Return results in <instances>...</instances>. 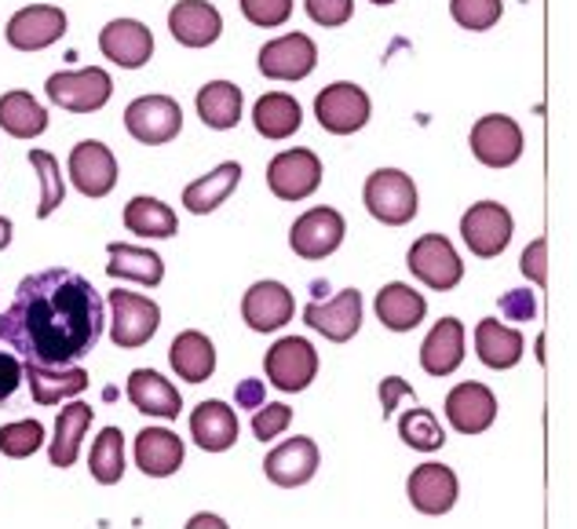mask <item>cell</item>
<instances>
[{"instance_id":"14","label":"cell","mask_w":577,"mask_h":529,"mask_svg":"<svg viewBox=\"0 0 577 529\" xmlns=\"http://www.w3.org/2000/svg\"><path fill=\"white\" fill-rule=\"evenodd\" d=\"M304 321L315 332H322L333 343H347L352 336L363 329V293L358 288H344L333 299H315L304 307Z\"/></svg>"},{"instance_id":"25","label":"cell","mask_w":577,"mask_h":529,"mask_svg":"<svg viewBox=\"0 0 577 529\" xmlns=\"http://www.w3.org/2000/svg\"><path fill=\"white\" fill-rule=\"evenodd\" d=\"M128 402L147 416H161V420H176L179 409H183V399L179 391L168 383L161 372L154 369H136L128 377Z\"/></svg>"},{"instance_id":"44","label":"cell","mask_w":577,"mask_h":529,"mask_svg":"<svg viewBox=\"0 0 577 529\" xmlns=\"http://www.w3.org/2000/svg\"><path fill=\"white\" fill-rule=\"evenodd\" d=\"M288 424H293V409L288 405H282V402L260 405L256 416H252V435H256L260 442H271V438H279Z\"/></svg>"},{"instance_id":"33","label":"cell","mask_w":577,"mask_h":529,"mask_svg":"<svg viewBox=\"0 0 577 529\" xmlns=\"http://www.w3.org/2000/svg\"><path fill=\"white\" fill-rule=\"evenodd\" d=\"M252 121H256V131L263 139H288L300 125H304V110H300V103L293 95L267 92L263 99H256V106H252Z\"/></svg>"},{"instance_id":"27","label":"cell","mask_w":577,"mask_h":529,"mask_svg":"<svg viewBox=\"0 0 577 529\" xmlns=\"http://www.w3.org/2000/svg\"><path fill=\"white\" fill-rule=\"evenodd\" d=\"M22 377L30 383V394L38 405H59L63 399H74L88 388V372L81 366L48 369V366H22Z\"/></svg>"},{"instance_id":"43","label":"cell","mask_w":577,"mask_h":529,"mask_svg":"<svg viewBox=\"0 0 577 529\" xmlns=\"http://www.w3.org/2000/svg\"><path fill=\"white\" fill-rule=\"evenodd\" d=\"M242 15L260 30H274L293 15V0H242Z\"/></svg>"},{"instance_id":"32","label":"cell","mask_w":577,"mask_h":529,"mask_svg":"<svg viewBox=\"0 0 577 529\" xmlns=\"http://www.w3.org/2000/svg\"><path fill=\"white\" fill-rule=\"evenodd\" d=\"M523 332L501 326L497 318H486L475 326V351L490 369H512L523 358Z\"/></svg>"},{"instance_id":"34","label":"cell","mask_w":577,"mask_h":529,"mask_svg":"<svg viewBox=\"0 0 577 529\" xmlns=\"http://www.w3.org/2000/svg\"><path fill=\"white\" fill-rule=\"evenodd\" d=\"M92 405L84 402H70L63 413L55 416V442L48 446V461L55 467H74L77 453H81V438L92 424Z\"/></svg>"},{"instance_id":"15","label":"cell","mask_w":577,"mask_h":529,"mask_svg":"<svg viewBox=\"0 0 577 529\" xmlns=\"http://www.w3.org/2000/svg\"><path fill=\"white\" fill-rule=\"evenodd\" d=\"M70 179L84 198H106L117 187V161L106 142L84 139L70 150Z\"/></svg>"},{"instance_id":"40","label":"cell","mask_w":577,"mask_h":529,"mask_svg":"<svg viewBox=\"0 0 577 529\" xmlns=\"http://www.w3.org/2000/svg\"><path fill=\"white\" fill-rule=\"evenodd\" d=\"M30 165L33 172L41 176V204H38V215L48 220L59 204L66 198V187H63V172H59V161L52 158L48 150H30Z\"/></svg>"},{"instance_id":"37","label":"cell","mask_w":577,"mask_h":529,"mask_svg":"<svg viewBox=\"0 0 577 529\" xmlns=\"http://www.w3.org/2000/svg\"><path fill=\"white\" fill-rule=\"evenodd\" d=\"M125 226L136 237H176L179 220L165 201L139 194L125 204Z\"/></svg>"},{"instance_id":"42","label":"cell","mask_w":577,"mask_h":529,"mask_svg":"<svg viewBox=\"0 0 577 529\" xmlns=\"http://www.w3.org/2000/svg\"><path fill=\"white\" fill-rule=\"evenodd\" d=\"M501 11L504 4L501 0H450V15L457 27H464V30H494L497 22H501Z\"/></svg>"},{"instance_id":"38","label":"cell","mask_w":577,"mask_h":529,"mask_svg":"<svg viewBox=\"0 0 577 529\" xmlns=\"http://www.w3.org/2000/svg\"><path fill=\"white\" fill-rule=\"evenodd\" d=\"M88 472L99 486L122 483V475H125V435H122V427H103L99 431V438L92 442Z\"/></svg>"},{"instance_id":"49","label":"cell","mask_w":577,"mask_h":529,"mask_svg":"<svg viewBox=\"0 0 577 529\" xmlns=\"http://www.w3.org/2000/svg\"><path fill=\"white\" fill-rule=\"evenodd\" d=\"M402 394H413V388L406 380H399V377H388L380 383V402H384V416L388 413H395V402L402 399Z\"/></svg>"},{"instance_id":"22","label":"cell","mask_w":577,"mask_h":529,"mask_svg":"<svg viewBox=\"0 0 577 529\" xmlns=\"http://www.w3.org/2000/svg\"><path fill=\"white\" fill-rule=\"evenodd\" d=\"M406 493H410V504L420 515H447L457 504V475L447 464H420L413 467L410 483H406Z\"/></svg>"},{"instance_id":"6","label":"cell","mask_w":577,"mask_h":529,"mask_svg":"<svg viewBox=\"0 0 577 529\" xmlns=\"http://www.w3.org/2000/svg\"><path fill=\"white\" fill-rule=\"evenodd\" d=\"M512 212L497 201H475L472 209L461 215V237L464 245L472 248V256L479 260H494L501 256L512 242Z\"/></svg>"},{"instance_id":"39","label":"cell","mask_w":577,"mask_h":529,"mask_svg":"<svg viewBox=\"0 0 577 529\" xmlns=\"http://www.w3.org/2000/svg\"><path fill=\"white\" fill-rule=\"evenodd\" d=\"M399 435L410 449H420V453H436L447 446V431H442V424L436 420V413L424 405L410 409V413H402L399 420Z\"/></svg>"},{"instance_id":"2","label":"cell","mask_w":577,"mask_h":529,"mask_svg":"<svg viewBox=\"0 0 577 529\" xmlns=\"http://www.w3.org/2000/svg\"><path fill=\"white\" fill-rule=\"evenodd\" d=\"M363 201L373 220L388 226H406L417 215V187L399 168H377V172L366 179Z\"/></svg>"},{"instance_id":"19","label":"cell","mask_w":577,"mask_h":529,"mask_svg":"<svg viewBox=\"0 0 577 529\" xmlns=\"http://www.w3.org/2000/svg\"><path fill=\"white\" fill-rule=\"evenodd\" d=\"M296 315V304H293V293L282 285V282H256L245 293L242 299V318L249 329L256 332H274L288 326Z\"/></svg>"},{"instance_id":"31","label":"cell","mask_w":577,"mask_h":529,"mask_svg":"<svg viewBox=\"0 0 577 529\" xmlns=\"http://www.w3.org/2000/svg\"><path fill=\"white\" fill-rule=\"evenodd\" d=\"M106 256H111V263H106V274L117 282H139V285H161L165 278V263L154 248H136V245H106Z\"/></svg>"},{"instance_id":"5","label":"cell","mask_w":577,"mask_h":529,"mask_svg":"<svg viewBox=\"0 0 577 529\" xmlns=\"http://www.w3.org/2000/svg\"><path fill=\"white\" fill-rule=\"evenodd\" d=\"M406 267L413 271V278H420L428 288H436V293H450V288H457L464 278V263L450 245V237L442 234L417 237L413 248L406 252Z\"/></svg>"},{"instance_id":"50","label":"cell","mask_w":577,"mask_h":529,"mask_svg":"<svg viewBox=\"0 0 577 529\" xmlns=\"http://www.w3.org/2000/svg\"><path fill=\"white\" fill-rule=\"evenodd\" d=\"M238 405H242V409H260L263 405V383L260 380H242V383H238Z\"/></svg>"},{"instance_id":"53","label":"cell","mask_w":577,"mask_h":529,"mask_svg":"<svg viewBox=\"0 0 577 529\" xmlns=\"http://www.w3.org/2000/svg\"><path fill=\"white\" fill-rule=\"evenodd\" d=\"M369 4H380V8H388V4H395V0H369Z\"/></svg>"},{"instance_id":"10","label":"cell","mask_w":577,"mask_h":529,"mask_svg":"<svg viewBox=\"0 0 577 529\" xmlns=\"http://www.w3.org/2000/svg\"><path fill=\"white\" fill-rule=\"evenodd\" d=\"M322 183V161L315 150H282L267 165V187L279 201H304Z\"/></svg>"},{"instance_id":"17","label":"cell","mask_w":577,"mask_h":529,"mask_svg":"<svg viewBox=\"0 0 577 529\" xmlns=\"http://www.w3.org/2000/svg\"><path fill=\"white\" fill-rule=\"evenodd\" d=\"M447 416L461 435H483V431L497 420L494 391L479 380L457 383V388L447 394Z\"/></svg>"},{"instance_id":"47","label":"cell","mask_w":577,"mask_h":529,"mask_svg":"<svg viewBox=\"0 0 577 529\" xmlns=\"http://www.w3.org/2000/svg\"><path fill=\"white\" fill-rule=\"evenodd\" d=\"M501 315L508 321H531L537 315V299L531 288H512L508 296H501Z\"/></svg>"},{"instance_id":"4","label":"cell","mask_w":577,"mask_h":529,"mask_svg":"<svg viewBox=\"0 0 577 529\" xmlns=\"http://www.w3.org/2000/svg\"><path fill=\"white\" fill-rule=\"evenodd\" d=\"M125 128L143 147H165V142H172L179 136V128H183V110H179V103L168 99V95H139V99L128 103Z\"/></svg>"},{"instance_id":"24","label":"cell","mask_w":577,"mask_h":529,"mask_svg":"<svg viewBox=\"0 0 577 529\" xmlns=\"http://www.w3.org/2000/svg\"><path fill=\"white\" fill-rule=\"evenodd\" d=\"M464 362V326L457 318H439L420 343V366L431 377H450Z\"/></svg>"},{"instance_id":"26","label":"cell","mask_w":577,"mask_h":529,"mask_svg":"<svg viewBox=\"0 0 577 529\" xmlns=\"http://www.w3.org/2000/svg\"><path fill=\"white\" fill-rule=\"evenodd\" d=\"M136 464L143 475L150 478H168L179 472V464H183V442L179 435H172L168 427H147L139 431L136 438Z\"/></svg>"},{"instance_id":"23","label":"cell","mask_w":577,"mask_h":529,"mask_svg":"<svg viewBox=\"0 0 577 529\" xmlns=\"http://www.w3.org/2000/svg\"><path fill=\"white\" fill-rule=\"evenodd\" d=\"M238 413L227 402H201L190 413V438L206 453H227L238 442Z\"/></svg>"},{"instance_id":"16","label":"cell","mask_w":577,"mask_h":529,"mask_svg":"<svg viewBox=\"0 0 577 529\" xmlns=\"http://www.w3.org/2000/svg\"><path fill=\"white\" fill-rule=\"evenodd\" d=\"M66 33V11L52 4H33L22 8L8 19L4 38L19 52H41V47L55 44Z\"/></svg>"},{"instance_id":"48","label":"cell","mask_w":577,"mask_h":529,"mask_svg":"<svg viewBox=\"0 0 577 529\" xmlns=\"http://www.w3.org/2000/svg\"><path fill=\"white\" fill-rule=\"evenodd\" d=\"M19 380H22V366H19V358L15 355H4L0 351V402L11 399L19 388Z\"/></svg>"},{"instance_id":"28","label":"cell","mask_w":577,"mask_h":529,"mask_svg":"<svg viewBox=\"0 0 577 529\" xmlns=\"http://www.w3.org/2000/svg\"><path fill=\"white\" fill-rule=\"evenodd\" d=\"M168 362L179 372L183 383H206L216 372V347L206 332L187 329L172 340V351H168Z\"/></svg>"},{"instance_id":"52","label":"cell","mask_w":577,"mask_h":529,"mask_svg":"<svg viewBox=\"0 0 577 529\" xmlns=\"http://www.w3.org/2000/svg\"><path fill=\"white\" fill-rule=\"evenodd\" d=\"M8 245H11V220L0 215V248H8Z\"/></svg>"},{"instance_id":"46","label":"cell","mask_w":577,"mask_h":529,"mask_svg":"<svg viewBox=\"0 0 577 529\" xmlns=\"http://www.w3.org/2000/svg\"><path fill=\"white\" fill-rule=\"evenodd\" d=\"M523 274L531 278L537 288L548 285V242L545 237H534L523 252Z\"/></svg>"},{"instance_id":"9","label":"cell","mask_w":577,"mask_h":529,"mask_svg":"<svg viewBox=\"0 0 577 529\" xmlns=\"http://www.w3.org/2000/svg\"><path fill=\"white\" fill-rule=\"evenodd\" d=\"M344 234H347L344 215L329 209V204H322V209H311L293 223V231H288V245H293L300 260L315 263V260L333 256V252L340 248Z\"/></svg>"},{"instance_id":"21","label":"cell","mask_w":577,"mask_h":529,"mask_svg":"<svg viewBox=\"0 0 577 529\" xmlns=\"http://www.w3.org/2000/svg\"><path fill=\"white\" fill-rule=\"evenodd\" d=\"M168 33L183 47H209L220 41L223 15L209 0H179L168 11Z\"/></svg>"},{"instance_id":"12","label":"cell","mask_w":577,"mask_h":529,"mask_svg":"<svg viewBox=\"0 0 577 529\" xmlns=\"http://www.w3.org/2000/svg\"><path fill=\"white\" fill-rule=\"evenodd\" d=\"M318 66V47L307 33H285L260 47V74L271 81H304Z\"/></svg>"},{"instance_id":"7","label":"cell","mask_w":577,"mask_h":529,"mask_svg":"<svg viewBox=\"0 0 577 529\" xmlns=\"http://www.w3.org/2000/svg\"><path fill=\"white\" fill-rule=\"evenodd\" d=\"M369 95L352 81H336L329 88L315 95V117L318 125L333 131V136H355L358 128L369 121Z\"/></svg>"},{"instance_id":"3","label":"cell","mask_w":577,"mask_h":529,"mask_svg":"<svg viewBox=\"0 0 577 529\" xmlns=\"http://www.w3.org/2000/svg\"><path fill=\"white\" fill-rule=\"evenodd\" d=\"M48 99L55 106H63L70 114H92L103 110L114 95V81L99 66H84V70H63V74H52L44 84Z\"/></svg>"},{"instance_id":"51","label":"cell","mask_w":577,"mask_h":529,"mask_svg":"<svg viewBox=\"0 0 577 529\" xmlns=\"http://www.w3.org/2000/svg\"><path fill=\"white\" fill-rule=\"evenodd\" d=\"M187 529H231L227 526L220 515H209V511H201V515H195V519L187 522Z\"/></svg>"},{"instance_id":"11","label":"cell","mask_w":577,"mask_h":529,"mask_svg":"<svg viewBox=\"0 0 577 529\" xmlns=\"http://www.w3.org/2000/svg\"><path fill=\"white\" fill-rule=\"evenodd\" d=\"M263 369H267V380L279 391H304L318 372V351L304 336H285L267 351Z\"/></svg>"},{"instance_id":"35","label":"cell","mask_w":577,"mask_h":529,"mask_svg":"<svg viewBox=\"0 0 577 529\" xmlns=\"http://www.w3.org/2000/svg\"><path fill=\"white\" fill-rule=\"evenodd\" d=\"M198 117L216 131H227L242 121V88L231 81H209L198 92Z\"/></svg>"},{"instance_id":"41","label":"cell","mask_w":577,"mask_h":529,"mask_svg":"<svg viewBox=\"0 0 577 529\" xmlns=\"http://www.w3.org/2000/svg\"><path fill=\"white\" fill-rule=\"evenodd\" d=\"M44 446V427L41 420H19V424L0 427V453L11 461H27Z\"/></svg>"},{"instance_id":"30","label":"cell","mask_w":577,"mask_h":529,"mask_svg":"<svg viewBox=\"0 0 577 529\" xmlns=\"http://www.w3.org/2000/svg\"><path fill=\"white\" fill-rule=\"evenodd\" d=\"M238 179H242V165H238V161L216 165L209 176L195 179V183H190V187L183 190V209H190L195 215L216 212V209H220V204L238 190Z\"/></svg>"},{"instance_id":"8","label":"cell","mask_w":577,"mask_h":529,"mask_svg":"<svg viewBox=\"0 0 577 529\" xmlns=\"http://www.w3.org/2000/svg\"><path fill=\"white\" fill-rule=\"evenodd\" d=\"M111 310H114V321H111V336L117 347H143L147 340H154V332L161 326V307L154 304L150 296H139V293H128V288H114L111 296Z\"/></svg>"},{"instance_id":"29","label":"cell","mask_w":577,"mask_h":529,"mask_svg":"<svg viewBox=\"0 0 577 529\" xmlns=\"http://www.w3.org/2000/svg\"><path fill=\"white\" fill-rule=\"evenodd\" d=\"M424 315H428L424 296H420L417 288H410V285L391 282V285H384L380 293H377V318L391 332H410V329H417L420 321H424Z\"/></svg>"},{"instance_id":"45","label":"cell","mask_w":577,"mask_h":529,"mask_svg":"<svg viewBox=\"0 0 577 529\" xmlns=\"http://www.w3.org/2000/svg\"><path fill=\"white\" fill-rule=\"evenodd\" d=\"M304 8L318 27L333 30V27H344V22L352 19L355 0H304Z\"/></svg>"},{"instance_id":"18","label":"cell","mask_w":577,"mask_h":529,"mask_svg":"<svg viewBox=\"0 0 577 529\" xmlns=\"http://www.w3.org/2000/svg\"><path fill=\"white\" fill-rule=\"evenodd\" d=\"M99 52L125 70H139L154 55V33L136 19H114L99 33Z\"/></svg>"},{"instance_id":"20","label":"cell","mask_w":577,"mask_h":529,"mask_svg":"<svg viewBox=\"0 0 577 529\" xmlns=\"http://www.w3.org/2000/svg\"><path fill=\"white\" fill-rule=\"evenodd\" d=\"M263 472H267V478L274 486L282 489H296L315 478L318 472V446L304 435L288 438L282 442V446H274L267 453V461H263Z\"/></svg>"},{"instance_id":"13","label":"cell","mask_w":577,"mask_h":529,"mask_svg":"<svg viewBox=\"0 0 577 529\" xmlns=\"http://www.w3.org/2000/svg\"><path fill=\"white\" fill-rule=\"evenodd\" d=\"M472 154L486 168H508L523 158V128L504 114H486L472 128Z\"/></svg>"},{"instance_id":"36","label":"cell","mask_w":577,"mask_h":529,"mask_svg":"<svg viewBox=\"0 0 577 529\" xmlns=\"http://www.w3.org/2000/svg\"><path fill=\"white\" fill-rule=\"evenodd\" d=\"M0 128L15 139H38L48 128V110L30 92H4L0 95Z\"/></svg>"},{"instance_id":"1","label":"cell","mask_w":577,"mask_h":529,"mask_svg":"<svg viewBox=\"0 0 577 529\" xmlns=\"http://www.w3.org/2000/svg\"><path fill=\"white\" fill-rule=\"evenodd\" d=\"M106 326V299L77 271L52 267L22 278L0 315V340L27 366L66 369L92 355Z\"/></svg>"}]
</instances>
